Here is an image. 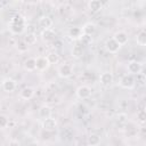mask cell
<instances>
[{
	"instance_id": "obj_35",
	"label": "cell",
	"mask_w": 146,
	"mask_h": 146,
	"mask_svg": "<svg viewBox=\"0 0 146 146\" xmlns=\"http://www.w3.org/2000/svg\"><path fill=\"white\" fill-rule=\"evenodd\" d=\"M0 145H1V144H0Z\"/></svg>"
},
{
	"instance_id": "obj_23",
	"label": "cell",
	"mask_w": 146,
	"mask_h": 146,
	"mask_svg": "<svg viewBox=\"0 0 146 146\" xmlns=\"http://www.w3.org/2000/svg\"><path fill=\"white\" fill-rule=\"evenodd\" d=\"M88 144L89 146H98L100 144V137L98 135H90L88 137Z\"/></svg>"
},
{
	"instance_id": "obj_13",
	"label": "cell",
	"mask_w": 146,
	"mask_h": 146,
	"mask_svg": "<svg viewBox=\"0 0 146 146\" xmlns=\"http://www.w3.org/2000/svg\"><path fill=\"white\" fill-rule=\"evenodd\" d=\"M81 31H82V34H86V35H90V36H91V35L96 32V25H95L94 23H91V22L86 23V24L82 26Z\"/></svg>"
},
{
	"instance_id": "obj_2",
	"label": "cell",
	"mask_w": 146,
	"mask_h": 146,
	"mask_svg": "<svg viewBox=\"0 0 146 146\" xmlns=\"http://www.w3.org/2000/svg\"><path fill=\"white\" fill-rule=\"evenodd\" d=\"M135 84H136V81L131 74H125L120 80V86L124 89H131L135 87Z\"/></svg>"
},
{
	"instance_id": "obj_3",
	"label": "cell",
	"mask_w": 146,
	"mask_h": 146,
	"mask_svg": "<svg viewBox=\"0 0 146 146\" xmlns=\"http://www.w3.org/2000/svg\"><path fill=\"white\" fill-rule=\"evenodd\" d=\"M57 73H58V75L60 78H64V79L70 78L73 74V67H72L71 64H63V65H60L58 67Z\"/></svg>"
},
{
	"instance_id": "obj_20",
	"label": "cell",
	"mask_w": 146,
	"mask_h": 146,
	"mask_svg": "<svg viewBox=\"0 0 146 146\" xmlns=\"http://www.w3.org/2000/svg\"><path fill=\"white\" fill-rule=\"evenodd\" d=\"M23 41H24L27 46H33V44L36 43V35H35L33 32H30V33H27V34L24 36Z\"/></svg>"
},
{
	"instance_id": "obj_22",
	"label": "cell",
	"mask_w": 146,
	"mask_h": 146,
	"mask_svg": "<svg viewBox=\"0 0 146 146\" xmlns=\"http://www.w3.org/2000/svg\"><path fill=\"white\" fill-rule=\"evenodd\" d=\"M68 35L72 38V39H80L82 36V31L80 27H71L70 31H68Z\"/></svg>"
},
{
	"instance_id": "obj_8",
	"label": "cell",
	"mask_w": 146,
	"mask_h": 146,
	"mask_svg": "<svg viewBox=\"0 0 146 146\" xmlns=\"http://www.w3.org/2000/svg\"><path fill=\"white\" fill-rule=\"evenodd\" d=\"M113 80H114V76H113V74H112L111 72H103V73L100 74V76H99L100 83H102L103 86H105V87L111 86V84L113 83Z\"/></svg>"
},
{
	"instance_id": "obj_26",
	"label": "cell",
	"mask_w": 146,
	"mask_h": 146,
	"mask_svg": "<svg viewBox=\"0 0 146 146\" xmlns=\"http://www.w3.org/2000/svg\"><path fill=\"white\" fill-rule=\"evenodd\" d=\"M137 120L141 124L145 123V121H146V112H145V110H141V111L137 112Z\"/></svg>"
},
{
	"instance_id": "obj_9",
	"label": "cell",
	"mask_w": 146,
	"mask_h": 146,
	"mask_svg": "<svg viewBox=\"0 0 146 146\" xmlns=\"http://www.w3.org/2000/svg\"><path fill=\"white\" fill-rule=\"evenodd\" d=\"M113 39L115 40V42H116L117 44L123 46V44H125V43L128 42V34H127L125 32H123V31H119V32H116V33L114 34Z\"/></svg>"
},
{
	"instance_id": "obj_12",
	"label": "cell",
	"mask_w": 146,
	"mask_h": 146,
	"mask_svg": "<svg viewBox=\"0 0 146 146\" xmlns=\"http://www.w3.org/2000/svg\"><path fill=\"white\" fill-rule=\"evenodd\" d=\"M2 89L6 92H13L16 89V82L13 79H5L2 82Z\"/></svg>"
},
{
	"instance_id": "obj_7",
	"label": "cell",
	"mask_w": 146,
	"mask_h": 146,
	"mask_svg": "<svg viewBox=\"0 0 146 146\" xmlns=\"http://www.w3.org/2000/svg\"><path fill=\"white\" fill-rule=\"evenodd\" d=\"M127 68H128V72L132 75V74H139L140 72H141V64L140 63H138L137 60H131V62H129L128 63V66H127Z\"/></svg>"
},
{
	"instance_id": "obj_10",
	"label": "cell",
	"mask_w": 146,
	"mask_h": 146,
	"mask_svg": "<svg viewBox=\"0 0 146 146\" xmlns=\"http://www.w3.org/2000/svg\"><path fill=\"white\" fill-rule=\"evenodd\" d=\"M41 36H42V40L46 41V42H51V41L56 40V33L51 29L43 30L42 33H41Z\"/></svg>"
},
{
	"instance_id": "obj_24",
	"label": "cell",
	"mask_w": 146,
	"mask_h": 146,
	"mask_svg": "<svg viewBox=\"0 0 146 146\" xmlns=\"http://www.w3.org/2000/svg\"><path fill=\"white\" fill-rule=\"evenodd\" d=\"M136 41L139 46H145L146 44V32L144 30H141L138 34H137V38H136Z\"/></svg>"
},
{
	"instance_id": "obj_6",
	"label": "cell",
	"mask_w": 146,
	"mask_h": 146,
	"mask_svg": "<svg viewBox=\"0 0 146 146\" xmlns=\"http://www.w3.org/2000/svg\"><path fill=\"white\" fill-rule=\"evenodd\" d=\"M120 48H121V46L117 44L113 38L106 40V42H105V49H106L108 52H111V54H115V52H117Z\"/></svg>"
},
{
	"instance_id": "obj_19",
	"label": "cell",
	"mask_w": 146,
	"mask_h": 146,
	"mask_svg": "<svg viewBox=\"0 0 146 146\" xmlns=\"http://www.w3.org/2000/svg\"><path fill=\"white\" fill-rule=\"evenodd\" d=\"M24 68L26 71H34L36 68V63H35V58L30 57L24 62Z\"/></svg>"
},
{
	"instance_id": "obj_31",
	"label": "cell",
	"mask_w": 146,
	"mask_h": 146,
	"mask_svg": "<svg viewBox=\"0 0 146 146\" xmlns=\"http://www.w3.org/2000/svg\"><path fill=\"white\" fill-rule=\"evenodd\" d=\"M117 117H120V120H119L120 122H125V121H127V120H125L127 115H125L124 113H122V114H119V116H117Z\"/></svg>"
},
{
	"instance_id": "obj_18",
	"label": "cell",
	"mask_w": 146,
	"mask_h": 146,
	"mask_svg": "<svg viewBox=\"0 0 146 146\" xmlns=\"http://www.w3.org/2000/svg\"><path fill=\"white\" fill-rule=\"evenodd\" d=\"M72 56H73L74 58H80V57L83 56V46H82L80 42H78V43H75V44L73 46Z\"/></svg>"
},
{
	"instance_id": "obj_33",
	"label": "cell",
	"mask_w": 146,
	"mask_h": 146,
	"mask_svg": "<svg viewBox=\"0 0 146 146\" xmlns=\"http://www.w3.org/2000/svg\"><path fill=\"white\" fill-rule=\"evenodd\" d=\"M54 42H55V44H56L55 47H57V48H60V47H62V42H60V41H56V40H55Z\"/></svg>"
},
{
	"instance_id": "obj_34",
	"label": "cell",
	"mask_w": 146,
	"mask_h": 146,
	"mask_svg": "<svg viewBox=\"0 0 146 146\" xmlns=\"http://www.w3.org/2000/svg\"><path fill=\"white\" fill-rule=\"evenodd\" d=\"M27 146H39V144L36 141H33V143H30Z\"/></svg>"
},
{
	"instance_id": "obj_32",
	"label": "cell",
	"mask_w": 146,
	"mask_h": 146,
	"mask_svg": "<svg viewBox=\"0 0 146 146\" xmlns=\"http://www.w3.org/2000/svg\"><path fill=\"white\" fill-rule=\"evenodd\" d=\"M9 146H19V143L17 140H10L9 141Z\"/></svg>"
},
{
	"instance_id": "obj_16",
	"label": "cell",
	"mask_w": 146,
	"mask_h": 146,
	"mask_svg": "<svg viewBox=\"0 0 146 146\" xmlns=\"http://www.w3.org/2000/svg\"><path fill=\"white\" fill-rule=\"evenodd\" d=\"M52 25V21L49 16H42L40 19H39V26L43 30H48L50 29Z\"/></svg>"
},
{
	"instance_id": "obj_28",
	"label": "cell",
	"mask_w": 146,
	"mask_h": 146,
	"mask_svg": "<svg viewBox=\"0 0 146 146\" xmlns=\"http://www.w3.org/2000/svg\"><path fill=\"white\" fill-rule=\"evenodd\" d=\"M16 46H17V49H18L19 51H22V52H24V51H26V50H27V47H29V46H27V44H26V43H25V42H24L23 40H21V41H18Z\"/></svg>"
},
{
	"instance_id": "obj_30",
	"label": "cell",
	"mask_w": 146,
	"mask_h": 146,
	"mask_svg": "<svg viewBox=\"0 0 146 146\" xmlns=\"http://www.w3.org/2000/svg\"><path fill=\"white\" fill-rule=\"evenodd\" d=\"M47 103H58V97L55 94H51L50 96L47 97Z\"/></svg>"
},
{
	"instance_id": "obj_29",
	"label": "cell",
	"mask_w": 146,
	"mask_h": 146,
	"mask_svg": "<svg viewBox=\"0 0 146 146\" xmlns=\"http://www.w3.org/2000/svg\"><path fill=\"white\" fill-rule=\"evenodd\" d=\"M135 81H137V83H138L139 86H144V84H145V75H144L143 73L137 74V78L135 79Z\"/></svg>"
},
{
	"instance_id": "obj_27",
	"label": "cell",
	"mask_w": 146,
	"mask_h": 146,
	"mask_svg": "<svg viewBox=\"0 0 146 146\" xmlns=\"http://www.w3.org/2000/svg\"><path fill=\"white\" fill-rule=\"evenodd\" d=\"M8 123H9V121H8L7 116L3 114H0V129H5L6 127H8Z\"/></svg>"
},
{
	"instance_id": "obj_4",
	"label": "cell",
	"mask_w": 146,
	"mask_h": 146,
	"mask_svg": "<svg viewBox=\"0 0 146 146\" xmlns=\"http://www.w3.org/2000/svg\"><path fill=\"white\" fill-rule=\"evenodd\" d=\"M91 88L90 87H88V86H80L78 89H76V91H75V94H76V96L80 98V99H88L90 96H91Z\"/></svg>"
},
{
	"instance_id": "obj_17",
	"label": "cell",
	"mask_w": 146,
	"mask_h": 146,
	"mask_svg": "<svg viewBox=\"0 0 146 146\" xmlns=\"http://www.w3.org/2000/svg\"><path fill=\"white\" fill-rule=\"evenodd\" d=\"M50 115H51V108L49 105H42L39 108V116L42 117L43 120L50 117Z\"/></svg>"
},
{
	"instance_id": "obj_15",
	"label": "cell",
	"mask_w": 146,
	"mask_h": 146,
	"mask_svg": "<svg viewBox=\"0 0 146 146\" xmlns=\"http://www.w3.org/2000/svg\"><path fill=\"white\" fill-rule=\"evenodd\" d=\"M88 8L92 13H97L103 8V2L99 0H91L88 2Z\"/></svg>"
},
{
	"instance_id": "obj_1",
	"label": "cell",
	"mask_w": 146,
	"mask_h": 146,
	"mask_svg": "<svg viewBox=\"0 0 146 146\" xmlns=\"http://www.w3.org/2000/svg\"><path fill=\"white\" fill-rule=\"evenodd\" d=\"M24 19L21 15H15L11 21H10V25H9V30L11 33L14 34H21L24 31Z\"/></svg>"
},
{
	"instance_id": "obj_5",
	"label": "cell",
	"mask_w": 146,
	"mask_h": 146,
	"mask_svg": "<svg viewBox=\"0 0 146 146\" xmlns=\"http://www.w3.org/2000/svg\"><path fill=\"white\" fill-rule=\"evenodd\" d=\"M42 128L44 131H55L56 128H57V121L55 119H51V117H48L46 120H43L42 122Z\"/></svg>"
},
{
	"instance_id": "obj_11",
	"label": "cell",
	"mask_w": 146,
	"mask_h": 146,
	"mask_svg": "<svg viewBox=\"0 0 146 146\" xmlns=\"http://www.w3.org/2000/svg\"><path fill=\"white\" fill-rule=\"evenodd\" d=\"M35 63H36V70H39L40 72H43V71H46L49 67V63H48L47 58L43 57V56L38 57L35 59Z\"/></svg>"
},
{
	"instance_id": "obj_21",
	"label": "cell",
	"mask_w": 146,
	"mask_h": 146,
	"mask_svg": "<svg viewBox=\"0 0 146 146\" xmlns=\"http://www.w3.org/2000/svg\"><path fill=\"white\" fill-rule=\"evenodd\" d=\"M46 58H47L49 65H51V64H57V63L59 62V55H58L57 52H55V51H50V52L46 56Z\"/></svg>"
},
{
	"instance_id": "obj_14",
	"label": "cell",
	"mask_w": 146,
	"mask_h": 146,
	"mask_svg": "<svg viewBox=\"0 0 146 146\" xmlns=\"http://www.w3.org/2000/svg\"><path fill=\"white\" fill-rule=\"evenodd\" d=\"M19 95H21V98H22V99L29 100V99H31V98L34 96V90H33V88H31V87H25V88H23V89L21 90Z\"/></svg>"
},
{
	"instance_id": "obj_25",
	"label": "cell",
	"mask_w": 146,
	"mask_h": 146,
	"mask_svg": "<svg viewBox=\"0 0 146 146\" xmlns=\"http://www.w3.org/2000/svg\"><path fill=\"white\" fill-rule=\"evenodd\" d=\"M92 42V38L90 35H86V34H82V36L80 38V43L82 46H88V44H91Z\"/></svg>"
}]
</instances>
